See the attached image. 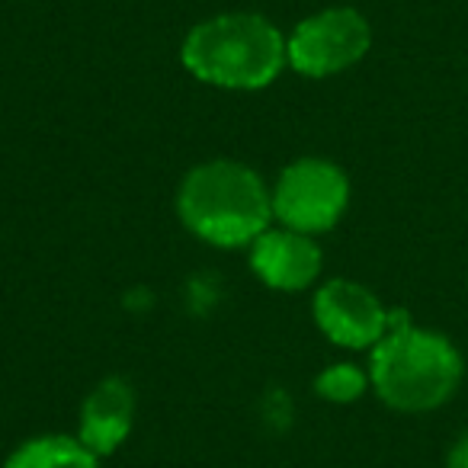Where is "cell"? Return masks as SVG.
I'll use <instances>...</instances> for the list:
<instances>
[{
  "mask_svg": "<svg viewBox=\"0 0 468 468\" xmlns=\"http://www.w3.org/2000/svg\"><path fill=\"white\" fill-rule=\"evenodd\" d=\"M176 212L199 241L212 248H244L270 228L273 193L254 167L221 157L183 176Z\"/></svg>",
  "mask_w": 468,
  "mask_h": 468,
  "instance_id": "1",
  "label": "cell"
},
{
  "mask_svg": "<svg viewBox=\"0 0 468 468\" xmlns=\"http://www.w3.org/2000/svg\"><path fill=\"white\" fill-rule=\"evenodd\" d=\"M369 382L401 414L436 410L462 382V356L442 334L414 327L404 312L388 318V334L372 346Z\"/></svg>",
  "mask_w": 468,
  "mask_h": 468,
  "instance_id": "2",
  "label": "cell"
},
{
  "mask_svg": "<svg viewBox=\"0 0 468 468\" xmlns=\"http://www.w3.org/2000/svg\"><path fill=\"white\" fill-rule=\"evenodd\" d=\"M180 61L196 80L221 90H261L289 65L286 39L261 14H221L193 27Z\"/></svg>",
  "mask_w": 468,
  "mask_h": 468,
  "instance_id": "3",
  "label": "cell"
},
{
  "mask_svg": "<svg viewBox=\"0 0 468 468\" xmlns=\"http://www.w3.org/2000/svg\"><path fill=\"white\" fill-rule=\"evenodd\" d=\"M350 180L324 157H299L280 174L273 189V215L282 228L302 234L331 231L346 212Z\"/></svg>",
  "mask_w": 468,
  "mask_h": 468,
  "instance_id": "4",
  "label": "cell"
},
{
  "mask_svg": "<svg viewBox=\"0 0 468 468\" xmlns=\"http://www.w3.org/2000/svg\"><path fill=\"white\" fill-rule=\"evenodd\" d=\"M372 29L363 14L350 7L321 10L302 20L286 39V61L305 78H331L366 58Z\"/></svg>",
  "mask_w": 468,
  "mask_h": 468,
  "instance_id": "5",
  "label": "cell"
},
{
  "mask_svg": "<svg viewBox=\"0 0 468 468\" xmlns=\"http://www.w3.org/2000/svg\"><path fill=\"white\" fill-rule=\"evenodd\" d=\"M385 305L353 280H331L314 295V321L331 344L346 350H369L388 334Z\"/></svg>",
  "mask_w": 468,
  "mask_h": 468,
  "instance_id": "6",
  "label": "cell"
},
{
  "mask_svg": "<svg viewBox=\"0 0 468 468\" xmlns=\"http://www.w3.org/2000/svg\"><path fill=\"white\" fill-rule=\"evenodd\" d=\"M250 270L280 292L308 289L321 273V248L312 234L292 228H267L250 244Z\"/></svg>",
  "mask_w": 468,
  "mask_h": 468,
  "instance_id": "7",
  "label": "cell"
},
{
  "mask_svg": "<svg viewBox=\"0 0 468 468\" xmlns=\"http://www.w3.org/2000/svg\"><path fill=\"white\" fill-rule=\"evenodd\" d=\"M135 420V391L125 378H103L93 385L80 408V433L78 440L93 455H112L132 433Z\"/></svg>",
  "mask_w": 468,
  "mask_h": 468,
  "instance_id": "8",
  "label": "cell"
},
{
  "mask_svg": "<svg viewBox=\"0 0 468 468\" xmlns=\"http://www.w3.org/2000/svg\"><path fill=\"white\" fill-rule=\"evenodd\" d=\"M97 462L100 459L80 440L48 433L16 446L4 468H100Z\"/></svg>",
  "mask_w": 468,
  "mask_h": 468,
  "instance_id": "9",
  "label": "cell"
},
{
  "mask_svg": "<svg viewBox=\"0 0 468 468\" xmlns=\"http://www.w3.org/2000/svg\"><path fill=\"white\" fill-rule=\"evenodd\" d=\"M366 382H369V378H366L363 369H356V366H350V363H340L321 372L318 382H314V391H318L324 401L350 404L366 391Z\"/></svg>",
  "mask_w": 468,
  "mask_h": 468,
  "instance_id": "10",
  "label": "cell"
},
{
  "mask_svg": "<svg viewBox=\"0 0 468 468\" xmlns=\"http://www.w3.org/2000/svg\"><path fill=\"white\" fill-rule=\"evenodd\" d=\"M446 468H468V430L455 440V446L449 449Z\"/></svg>",
  "mask_w": 468,
  "mask_h": 468,
  "instance_id": "11",
  "label": "cell"
}]
</instances>
